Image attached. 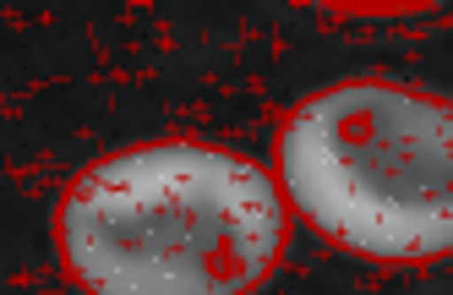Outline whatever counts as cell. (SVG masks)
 <instances>
[{
  "mask_svg": "<svg viewBox=\"0 0 453 295\" xmlns=\"http://www.w3.org/2000/svg\"><path fill=\"white\" fill-rule=\"evenodd\" d=\"M284 241L263 164L186 137L93 159L55 203V257L82 295H251Z\"/></svg>",
  "mask_w": 453,
  "mask_h": 295,
  "instance_id": "obj_1",
  "label": "cell"
},
{
  "mask_svg": "<svg viewBox=\"0 0 453 295\" xmlns=\"http://www.w3.org/2000/svg\"><path fill=\"white\" fill-rule=\"evenodd\" d=\"M279 186L322 241L372 262L453 257V98L410 82H339L279 126Z\"/></svg>",
  "mask_w": 453,
  "mask_h": 295,
  "instance_id": "obj_2",
  "label": "cell"
}]
</instances>
